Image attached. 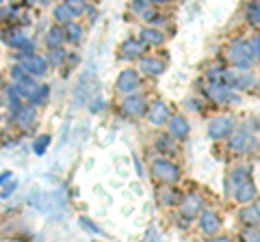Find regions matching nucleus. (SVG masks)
Segmentation results:
<instances>
[{
    "instance_id": "f257e3e1",
    "label": "nucleus",
    "mask_w": 260,
    "mask_h": 242,
    "mask_svg": "<svg viewBox=\"0 0 260 242\" xmlns=\"http://www.w3.org/2000/svg\"><path fill=\"white\" fill-rule=\"evenodd\" d=\"M150 171L154 175V180H158L162 186H174V184H178L182 177V169L178 167L172 158H162V156L152 160Z\"/></svg>"
},
{
    "instance_id": "f03ea898",
    "label": "nucleus",
    "mask_w": 260,
    "mask_h": 242,
    "mask_svg": "<svg viewBox=\"0 0 260 242\" xmlns=\"http://www.w3.org/2000/svg\"><path fill=\"white\" fill-rule=\"evenodd\" d=\"M228 61H230L232 67L237 69H249L251 63H254V50H251V42H245V39H237L232 42L230 48H228Z\"/></svg>"
},
{
    "instance_id": "7ed1b4c3",
    "label": "nucleus",
    "mask_w": 260,
    "mask_h": 242,
    "mask_svg": "<svg viewBox=\"0 0 260 242\" xmlns=\"http://www.w3.org/2000/svg\"><path fill=\"white\" fill-rule=\"evenodd\" d=\"M228 149H230L232 154L247 156V154H254V151L260 149V141L254 134H249L247 130H237L228 139Z\"/></svg>"
},
{
    "instance_id": "20e7f679",
    "label": "nucleus",
    "mask_w": 260,
    "mask_h": 242,
    "mask_svg": "<svg viewBox=\"0 0 260 242\" xmlns=\"http://www.w3.org/2000/svg\"><path fill=\"white\" fill-rule=\"evenodd\" d=\"M141 83H143V78H141L139 71L135 67H126V69L119 71V76L115 80V91L119 95H124V98H128V95H135L139 91Z\"/></svg>"
},
{
    "instance_id": "39448f33",
    "label": "nucleus",
    "mask_w": 260,
    "mask_h": 242,
    "mask_svg": "<svg viewBox=\"0 0 260 242\" xmlns=\"http://www.w3.org/2000/svg\"><path fill=\"white\" fill-rule=\"evenodd\" d=\"M178 210H180V216L184 219V223L198 219V216L206 210L204 197H202L200 192H186V195H182V201H180V206H178Z\"/></svg>"
},
{
    "instance_id": "423d86ee",
    "label": "nucleus",
    "mask_w": 260,
    "mask_h": 242,
    "mask_svg": "<svg viewBox=\"0 0 260 242\" xmlns=\"http://www.w3.org/2000/svg\"><path fill=\"white\" fill-rule=\"evenodd\" d=\"M148 98H145L143 93H135V95H128V98L121 100L119 104V108L121 112H124L126 117L130 119H137V117H143L145 112H148Z\"/></svg>"
},
{
    "instance_id": "0eeeda50",
    "label": "nucleus",
    "mask_w": 260,
    "mask_h": 242,
    "mask_svg": "<svg viewBox=\"0 0 260 242\" xmlns=\"http://www.w3.org/2000/svg\"><path fill=\"white\" fill-rule=\"evenodd\" d=\"M145 117H148L150 126L154 128H165L169 124V119H172V110H169V104L162 102V100H154L150 106H148V112H145Z\"/></svg>"
},
{
    "instance_id": "6e6552de",
    "label": "nucleus",
    "mask_w": 260,
    "mask_h": 242,
    "mask_svg": "<svg viewBox=\"0 0 260 242\" xmlns=\"http://www.w3.org/2000/svg\"><path fill=\"white\" fill-rule=\"evenodd\" d=\"M234 132V119L228 115H219L215 119H210L208 124V136L213 141H223L230 139V134Z\"/></svg>"
},
{
    "instance_id": "1a4fd4ad",
    "label": "nucleus",
    "mask_w": 260,
    "mask_h": 242,
    "mask_svg": "<svg viewBox=\"0 0 260 242\" xmlns=\"http://www.w3.org/2000/svg\"><path fill=\"white\" fill-rule=\"evenodd\" d=\"M20 65L24 67V71H26L28 76L32 78H44L48 71H50V65H48V61H46V56L42 54H30V56H24V59L20 61Z\"/></svg>"
},
{
    "instance_id": "9d476101",
    "label": "nucleus",
    "mask_w": 260,
    "mask_h": 242,
    "mask_svg": "<svg viewBox=\"0 0 260 242\" xmlns=\"http://www.w3.org/2000/svg\"><path fill=\"white\" fill-rule=\"evenodd\" d=\"M198 219H200V231L204 233V236H208V238L219 236V229H221V216H219V212L206 208Z\"/></svg>"
},
{
    "instance_id": "9b49d317",
    "label": "nucleus",
    "mask_w": 260,
    "mask_h": 242,
    "mask_svg": "<svg viewBox=\"0 0 260 242\" xmlns=\"http://www.w3.org/2000/svg\"><path fill=\"white\" fill-rule=\"evenodd\" d=\"M167 69V63L158 59V56H143L137 63V71H139L141 76H150V78H156L160 74H165Z\"/></svg>"
},
{
    "instance_id": "f8f14e48",
    "label": "nucleus",
    "mask_w": 260,
    "mask_h": 242,
    "mask_svg": "<svg viewBox=\"0 0 260 242\" xmlns=\"http://www.w3.org/2000/svg\"><path fill=\"white\" fill-rule=\"evenodd\" d=\"M145 52H148V46H145L139 37H128L119 46L121 59H143Z\"/></svg>"
},
{
    "instance_id": "ddd939ff",
    "label": "nucleus",
    "mask_w": 260,
    "mask_h": 242,
    "mask_svg": "<svg viewBox=\"0 0 260 242\" xmlns=\"http://www.w3.org/2000/svg\"><path fill=\"white\" fill-rule=\"evenodd\" d=\"M167 128H169V134H172L178 143L184 141L186 136L191 134V124H189V119H186L182 112H174L172 119H169V124H167Z\"/></svg>"
},
{
    "instance_id": "4468645a",
    "label": "nucleus",
    "mask_w": 260,
    "mask_h": 242,
    "mask_svg": "<svg viewBox=\"0 0 260 242\" xmlns=\"http://www.w3.org/2000/svg\"><path fill=\"white\" fill-rule=\"evenodd\" d=\"M204 95L206 98L213 102V104H225V102H230V98H232V91L228 89L223 83H208L206 85V89H204Z\"/></svg>"
},
{
    "instance_id": "2eb2a0df",
    "label": "nucleus",
    "mask_w": 260,
    "mask_h": 242,
    "mask_svg": "<svg viewBox=\"0 0 260 242\" xmlns=\"http://www.w3.org/2000/svg\"><path fill=\"white\" fill-rule=\"evenodd\" d=\"M11 119L22 128V130H28V128H32V126H35V121H37V108L32 106V104L24 102V106L15 112Z\"/></svg>"
},
{
    "instance_id": "dca6fc26",
    "label": "nucleus",
    "mask_w": 260,
    "mask_h": 242,
    "mask_svg": "<svg viewBox=\"0 0 260 242\" xmlns=\"http://www.w3.org/2000/svg\"><path fill=\"white\" fill-rule=\"evenodd\" d=\"M139 39L145 44V46H152V48H158L167 42V35H165V30L162 28H154V26H143L141 28V33H139Z\"/></svg>"
},
{
    "instance_id": "f3484780",
    "label": "nucleus",
    "mask_w": 260,
    "mask_h": 242,
    "mask_svg": "<svg viewBox=\"0 0 260 242\" xmlns=\"http://www.w3.org/2000/svg\"><path fill=\"white\" fill-rule=\"evenodd\" d=\"M156 149H158V154L162 156V158H172V156H176L178 151H180V145H178V141L174 139L172 134H158L156 136Z\"/></svg>"
},
{
    "instance_id": "a211bd4d",
    "label": "nucleus",
    "mask_w": 260,
    "mask_h": 242,
    "mask_svg": "<svg viewBox=\"0 0 260 242\" xmlns=\"http://www.w3.org/2000/svg\"><path fill=\"white\" fill-rule=\"evenodd\" d=\"M256 195H258V192H256V184L251 180L239 184V186H234V201L241 204V206H249L251 201L256 199Z\"/></svg>"
},
{
    "instance_id": "6ab92c4d",
    "label": "nucleus",
    "mask_w": 260,
    "mask_h": 242,
    "mask_svg": "<svg viewBox=\"0 0 260 242\" xmlns=\"http://www.w3.org/2000/svg\"><path fill=\"white\" fill-rule=\"evenodd\" d=\"M156 199H158L160 206L174 208V206H180L182 192L178 190V188H174V186H162V184H160V188L156 190Z\"/></svg>"
},
{
    "instance_id": "aec40b11",
    "label": "nucleus",
    "mask_w": 260,
    "mask_h": 242,
    "mask_svg": "<svg viewBox=\"0 0 260 242\" xmlns=\"http://www.w3.org/2000/svg\"><path fill=\"white\" fill-rule=\"evenodd\" d=\"M3 42L9 46V48H15V50H22V46L28 42V37L24 35V30L18 28V26H9L3 33Z\"/></svg>"
},
{
    "instance_id": "412c9836",
    "label": "nucleus",
    "mask_w": 260,
    "mask_h": 242,
    "mask_svg": "<svg viewBox=\"0 0 260 242\" xmlns=\"http://www.w3.org/2000/svg\"><path fill=\"white\" fill-rule=\"evenodd\" d=\"M11 85L15 87V91L20 93V98H22V100H26V102L30 100V95L35 93V91H37V87H39V85H37V80L32 78V76H28V74H26V76H22L18 83H11Z\"/></svg>"
},
{
    "instance_id": "4be33fe9",
    "label": "nucleus",
    "mask_w": 260,
    "mask_h": 242,
    "mask_svg": "<svg viewBox=\"0 0 260 242\" xmlns=\"http://www.w3.org/2000/svg\"><path fill=\"white\" fill-rule=\"evenodd\" d=\"M46 46L48 50H56V48H63L65 44V33H63V26H59V24H52L50 28L46 30Z\"/></svg>"
},
{
    "instance_id": "5701e85b",
    "label": "nucleus",
    "mask_w": 260,
    "mask_h": 242,
    "mask_svg": "<svg viewBox=\"0 0 260 242\" xmlns=\"http://www.w3.org/2000/svg\"><path fill=\"white\" fill-rule=\"evenodd\" d=\"M241 221L245 223V227H258L260 225V210L256 206H243V210L239 212Z\"/></svg>"
},
{
    "instance_id": "b1692460",
    "label": "nucleus",
    "mask_w": 260,
    "mask_h": 242,
    "mask_svg": "<svg viewBox=\"0 0 260 242\" xmlns=\"http://www.w3.org/2000/svg\"><path fill=\"white\" fill-rule=\"evenodd\" d=\"M5 98H7V104H9V110H11V117L18 112L22 106H24V100L20 98V93L15 91L13 85H7L5 87Z\"/></svg>"
},
{
    "instance_id": "393cba45",
    "label": "nucleus",
    "mask_w": 260,
    "mask_h": 242,
    "mask_svg": "<svg viewBox=\"0 0 260 242\" xmlns=\"http://www.w3.org/2000/svg\"><path fill=\"white\" fill-rule=\"evenodd\" d=\"M63 33H65V42L68 44H78L80 39H83V26H80V22H70L63 26Z\"/></svg>"
},
{
    "instance_id": "a878e982",
    "label": "nucleus",
    "mask_w": 260,
    "mask_h": 242,
    "mask_svg": "<svg viewBox=\"0 0 260 242\" xmlns=\"http://www.w3.org/2000/svg\"><path fill=\"white\" fill-rule=\"evenodd\" d=\"M68 56H70V52L65 50V48H56V50H48L46 61H48L50 67H61L63 63L68 61Z\"/></svg>"
},
{
    "instance_id": "bb28decb",
    "label": "nucleus",
    "mask_w": 260,
    "mask_h": 242,
    "mask_svg": "<svg viewBox=\"0 0 260 242\" xmlns=\"http://www.w3.org/2000/svg\"><path fill=\"white\" fill-rule=\"evenodd\" d=\"M48 98H50V87H48V85H39V87H37V91L30 95L28 104H32V106H35V108H39V106H46Z\"/></svg>"
},
{
    "instance_id": "cd10ccee",
    "label": "nucleus",
    "mask_w": 260,
    "mask_h": 242,
    "mask_svg": "<svg viewBox=\"0 0 260 242\" xmlns=\"http://www.w3.org/2000/svg\"><path fill=\"white\" fill-rule=\"evenodd\" d=\"M249 175H251V169L247 165H239V167H234L232 171H230V182L234 184V186H239V184L251 180Z\"/></svg>"
},
{
    "instance_id": "c85d7f7f",
    "label": "nucleus",
    "mask_w": 260,
    "mask_h": 242,
    "mask_svg": "<svg viewBox=\"0 0 260 242\" xmlns=\"http://www.w3.org/2000/svg\"><path fill=\"white\" fill-rule=\"evenodd\" d=\"M52 13H54V24H59V26H65V24H70V22H74V15L70 13V9H68V5H56L54 9H52Z\"/></svg>"
},
{
    "instance_id": "c756f323",
    "label": "nucleus",
    "mask_w": 260,
    "mask_h": 242,
    "mask_svg": "<svg viewBox=\"0 0 260 242\" xmlns=\"http://www.w3.org/2000/svg\"><path fill=\"white\" fill-rule=\"evenodd\" d=\"M68 9H70V13L74 15V20L76 18H80V15H85L87 11H89V5L87 3H83V0H68Z\"/></svg>"
},
{
    "instance_id": "7c9ffc66",
    "label": "nucleus",
    "mask_w": 260,
    "mask_h": 242,
    "mask_svg": "<svg viewBox=\"0 0 260 242\" xmlns=\"http://www.w3.org/2000/svg\"><path fill=\"white\" fill-rule=\"evenodd\" d=\"M245 15L247 22L254 24V26H260V3H251L245 7Z\"/></svg>"
},
{
    "instance_id": "2f4dec72",
    "label": "nucleus",
    "mask_w": 260,
    "mask_h": 242,
    "mask_svg": "<svg viewBox=\"0 0 260 242\" xmlns=\"http://www.w3.org/2000/svg\"><path fill=\"white\" fill-rule=\"evenodd\" d=\"M241 242H260V227H245L241 233Z\"/></svg>"
},
{
    "instance_id": "473e14b6",
    "label": "nucleus",
    "mask_w": 260,
    "mask_h": 242,
    "mask_svg": "<svg viewBox=\"0 0 260 242\" xmlns=\"http://www.w3.org/2000/svg\"><path fill=\"white\" fill-rule=\"evenodd\" d=\"M48 145H50V136L44 134V136H39V139L35 141V145H32V149H35V154H37V156H42L44 151L48 149Z\"/></svg>"
},
{
    "instance_id": "72a5a7b5",
    "label": "nucleus",
    "mask_w": 260,
    "mask_h": 242,
    "mask_svg": "<svg viewBox=\"0 0 260 242\" xmlns=\"http://www.w3.org/2000/svg\"><path fill=\"white\" fill-rule=\"evenodd\" d=\"M150 5L152 3H145V0H135V3H130V11H133V13H143Z\"/></svg>"
},
{
    "instance_id": "f704fd0d",
    "label": "nucleus",
    "mask_w": 260,
    "mask_h": 242,
    "mask_svg": "<svg viewBox=\"0 0 260 242\" xmlns=\"http://www.w3.org/2000/svg\"><path fill=\"white\" fill-rule=\"evenodd\" d=\"M251 50H254V56L260 61V33L251 37Z\"/></svg>"
},
{
    "instance_id": "c9c22d12",
    "label": "nucleus",
    "mask_w": 260,
    "mask_h": 242,
    "mask_svg": "<svg viewBox=\"0 0 260 242\" xmlns=\"http://www.w3.org/2000/svg\"><path fill=\"white\" fill-rule=\"evenodd\" d=\"M80 223H83V225H87V229H89V231H93V233H102V229L98 227L95 223H91L89 219H85V216H83V219H80Z\"/></svg>"
},
{
    "instance_id": "e433bc0d",
    "label": "nucleus",
    "mask_w": 260,
    "mask_h": 242,
    "mask_svg": "<svg viewBox=\"0 0 260 242\" xmlns=\"http://www.w3.org/2000/svg\"><path fill=\"white\" fill-rule=\"evenodd\" d=\"M15 188H18V182H11L9 186H7L3 192H0V197H3V199H7L9 195H13V190H15Z\"/></svg>"
},
{
    "instance_id": "4c0bfd02",
    "label": "nucleus",
    "mask_w": 260,
    "mask_h": 242,
    "mask_svg": "<svg viewBox=\"0 0 260 242\" xmlns=\"http://www.w3.org/2000/svg\"><path fill=\"white\" fill-rule=\"evenodd\" d=\"M204 242H234L230 236H213V238H206Z\"/></svg>"
},
{
    "instance_id": "58836bf2",
    "label": "nucleus",
    "mask_w": 260,
    "mask_h": 242,
    "mask_svg": "<svg viewBox=\"0 0 260 242\" xmlns=\"http://www.w3.org/2000/svg\"><path fill=\"white\" fill-rule=\"evenodd\" d=\"M189 108L191 110H198V112H202V102H198V100H189Z\"/></svg>"
},
{
    "instance_id": "ea45409f",
    "label": "nucleus",
    "mask_w": 260,
    "mask_h": 242,
    "mask_svg": "<svg viewBox=\"0 0 260 242\" xmlns=\"http://www.w3.org/2000/svg\"><path fill=\"white\" fill-rule=\"evenodd\" d=\"M104 108V102L100 100V102H91V108H89V110H91V112H100Z\"/></svg>"
},
{
    "instance_id": "a19ab883",
    "label": "nucleus",
    "mask_w": 260,
    "mask_h": 242,
    "mask_svg": "<svg viewBox=\"0 0 260 242\" xmlns=\"http://www.w3.org/2000/svg\"><path fill=\"white\" fill-rule=\"evenodd\" d=\"M7 180H11V171H5V173H0V186L7 182Z\"/></svg>"
},
{
    "instance_id": "79ce46f5",
    "label": "nucleus",
    "mask_w": 260,
    "mask_h": 242,
    "mask_svg": "<svg viewBox=\"0 0 260 242\" xmlns=\"http://www.w3.org/2000/svg\"><path fill=\"white\" fill-rule=\"evenodd\" d=\"M0 124H3V112H0Z\"/></svg>"
}]
</instances>
